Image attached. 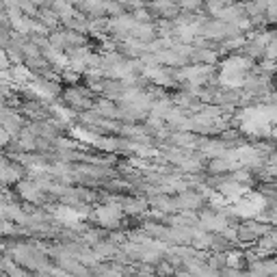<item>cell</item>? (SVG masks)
<instances>
[{
    "label": "cell",
    "mask_w": 277,
    "mask_h": 277,
    "mask_svg": "<svg viewBox=\"0 0 277 277\" xmlns=\"http://www.w3.org/2000/svg\"><path fill=\"white\" fill-rule=\"evenodd\" d=\"M98 219H100L102 223H106V226H113V223L120 219V210H117V208H110V206L100 208V210H98Z\"/></svg>",
    "instance_id": "obj_1"
},
{
    "label": "cell",
    "mask_w": 277,
    "mask_h": 277,
    "mask_svg": "<svg viewBox=\"0 0 277 277\" xmlns=\"http://www.w3.org/2000/svg\"><path fill=\"white\" fill-rule=\"evenodd\" d=\"M56 219H61L63 223H70V226H76V221L80 219V214L72 208H61V210H56Z\"/></svg>",
    "instance_id": "obj_2"
}]
</instances>
